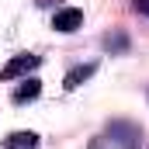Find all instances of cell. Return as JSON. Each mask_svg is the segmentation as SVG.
<instances>
[{
	"mask_svg": "<svg viewBox=\"0 0 149 149\" xmlns=\"http://www.w3.org/2000/svg\"><path fill=\"white\" fill-rule=\"evenodd\" d=\"M80 24H83V10H80V7H63V10H56V17H52V28H56V31H66V35L76 31Z\"/></svg>",
	"mask_w": 149,
	"mask_h": 149,
	"instance_id": "obj_2",
	"label": "cell"
},
{
	"mask_svg": "<svg viewBox=\"0 0 149 149\" xmlns=\"http://www.w3.org/2000/svg\"><path fill=\"white\" fill-rule=\"evenodd\" d=\"M104 45H108V49H118V52H121V49H125V35H108V38H104Z\"/></svg>",
	"mask_w": 149,
	"mask_h": 149,
	"instance_id": "obj_7",
	"label": "cell"
},
{
	"mask_svg": "<svg viewBox=\"0 0 149 149\" xmlns=\"http://www.w3.org/2000/svg\"><path fill=\"white\" fill-rule=\"evenodd\" d=\"M38 63H42V59H38V56H31V52H28V56H14V59L0 70V80H17V76H24V73H31V70H38Z\"/></svg>",
	"mask_w": 149,
	"mask_h": 149,
	"instance_id": "obj_1",
	"label": "cell"
},
{
	"mask_svg": "<svg viewBox=\"0 0 149 149\" xmlns=\"http://www.w3.org/2000/svg\"><path fill=\"white\" fill-rule=\"evenodd\" d=\"M38 94H42V83H38L35 76H31V80H24V83H21V87L14 90V104H24V101H35Z\"/></svg>",
	"mask_w": 149,
	"mask_h": 149,
	"instance_id": "obj_6",
	"label": "cell"
},
{
	"mask_svg": "<svg viewBox=\"0 0 149 149\" xmlns=\"http://www.w3.org/2000/svg\"><path fill=\"white\" fill-rule=\"evenodd\" d=\"M94 73H97V66H94V63H87V66H73V70L66 73V80H63V87H66V90H76L83 80H90Z\"/></svg>",
	"mask_w": 149,
	"mask_h": 149,
	"instance_id": "obj_4",
	"label": "cell"
},
{
	"mask_svg": "<svg viewBox=\"0 0 149 149\" xmlns=\"http://www.w3.org/2000/svg\"><path fill=\"white\" fill-rule=\"evenodd\" d=\"M3 146L7 149H35L38 146V135L35 132H10V135L3 139Z\"/></svg>",
	"mask_w": 149,
	"mask_h": 149,
	"instance_id": "obj_5",
	"label": "cell"
},
{
	"mask_svg": "<svg viewBox=\"0 0 149 149\" xmlns=\"http://www.w3.org/2000/svg\"><path fill=\"white\" fill-rule=\"evenodd\" d=\"M111 139L121 142L125 149H139V142H135V139H139V128L128 125V121H114V125H111Z\"/></svg>",
	"mask_w": 149,
	"mask_h": 149,
	"instance_id": "obj_3",
	"label": "cell"
},
{
	"mask_svg": "<svg viewBox=\"0 0 149 149\" xmlns=\"http://www.w3.org/2000/svg\"><path fill=\"white\" fill-rule=\"evenodd\" d=\"M135 10L139 14H149V0H135Z\"/></svg>",
	"mask_w": 149,
	"mask_h": 149,
	"instance_id": "obj_8",
	"label": "cell"
}]
</instances>
